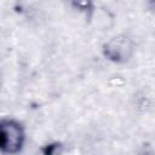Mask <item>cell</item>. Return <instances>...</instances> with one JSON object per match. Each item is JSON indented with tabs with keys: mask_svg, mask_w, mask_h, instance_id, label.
I'll return each instance as SVG.
<instances>
[{
	"mask_svg": "<svg viewBox=\"0 0 155 155\" xmlns=\"http://www.w3.org/2000/svg\"><path fill=\"white\" fill-rule=\"evenodd\" d=\"M2 86V74H1V69H0V88Z\"/></svg>",
	"mask_w": 155,
	"mask_h": 155,
	"instance_id": "5b68a950",
	"label": "cell"
},
{
	"mask_svg": "<svg viewBox=\"0 0 155 155\" xmlns=\"http://www.w3.org/2000/svg\"><path fill=\"white\" fill-rule=\"evenodd\" d=\"M40 151L41 155H65V145L59 140H51L45 143Z\"/></svg>",
	"mask_w": 155,
	"mask_h": 155,
	"instance_id": "277c9868",
	"label": "cell"
},
{
	"mask_svg": "<svg viewBox=\"0 0 155 155\" xmlns=\"http://www.w3.org/2000/svg\"><path fill=\"white\" fill-rule=\"evenodd\" d=\"M136 41L131 35L120 33L102 44L101 53L105 61L113 64L122 65L132 61L136 53Z\"/></svg>",
	"mask_w": 155,
	"mask_h": 155,
	"instance_id": "7a4b0ae2",
	"label": "cell"
},
{
	"mask_svg": "<svg viewBox=\"0 0 155 155\" xmlns=\"http://www.w3.org/2000/svg\"><path fill=\"white\" fill-rule=\"evenodd\" d=\"M138 155H145V154H138Z\"/></svg>",
	"mask_w": 155,
	"mask_h": 155,
	"instance_id": "8992f818",
	"label": "cell"
},
{
	"mask_svg": "<svg viewBox=\"0 0 155 155\" xmlns=\"http://www.w3.org/2000/svg\"><path fill=\"white\" fill-rule=\"evenodd\" d=\"M70 6L76 12L82 13L87 21H91V18L96 11V7H97V5L92 1H71Z\"/></svg>",
	"mask_w": 155,
	"mask_h": 155,
	"instance_id": "3957f363",
	"label": "cell"
},
{
	"mask_svg": "<svg viewBox=\"0 0 155 155\" xmlns=\"http://www.w3.org/2000/svg\"><path fill=\"white\" fill-rule=\"evenodd\" d=\"M27 140L24 125L13 117H0V154H19Z\"/></svg>",
	"mask_w": 155,
	"mask_h": 155,
	"instance_id": "6da1fadb",
	"label": "cell"
}]
</instances>
